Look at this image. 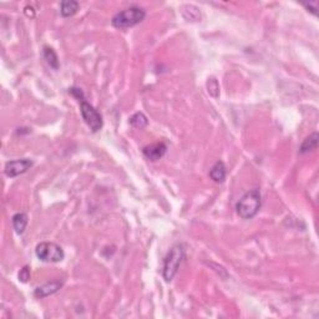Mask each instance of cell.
<instances>
[{
	"mask_svg": "<svg viewBox=\"0 0 319 319\" xmlns=\"http://www.w3.org/2000/svg\"><path fill=\"white\" fill-rule=\"evenodd\" d=\"M146 18V10L141 6L132 5L130 8L117 11L111 19V24L116 29H129L142 23Z\"/></svg>",
	"mask_w": 319,
	"mask_h": 319,
	"instance_id": "3957f363",
	"label": "cell"
},
{
	"mask_svg": "<svg viewBox=\"0 0 319 319\" xmlns=\"http://www.w3.org/2000/svg\"><path fill=\"white\" fill-rule=\"evenodd\" d=\"M207 87H209V93L211 94L213 98H217L219 94V86L218 84H217V80L216 79H210L209 82H207Z\"/></svg>",
	"mask_w": 319,
	"mask_h": 319,
	"instance_id": "9a60e30c",
	"label": "cell"
},
{
	"mask_svg": "<svg viewBox=\"0 0 319 319\" xmlns=\"http://www.w3.org/2000/svg\"><path fill=\"white\" fill-rule=\"evenodd\" d=\"M34 165V161L30 160V158H19V160H11V161H8L5 164V167H4V172L8 177L10 178H14V177H18L20 175L25 174L28 170H30Z\"/></svg>",
	"mask_w": 319,
	"mask_h": 319,
	"instance_id": "8992f818",
	"label": "cell"
},
{
	"mask_svg": "<svg viewBox=\"0 0 319 319\" xmlns=\"http://www.w3.org/2000/svg\"><path fill=\"white\" fill-rule=\"evenodd\" d=\"M80 113H81L82 120L85 124L90 127V130L93 132H98L103 129L104 120L103 115L94 107L91 104L87 103L85 98L80 99Z\"/></svg>",
	"mask_w": 319,
	"mask_h": 319,
	"instance_id": "5b68a950",
	"label": "cell"
},
{
	"mask_svg": "<svg viewBox=\"0 0 319 319\" xmlns=\"http://www.w3.org/2000/svg\"><path fill=\"white\" fill-rule=\"evenodd\" d=\"M304 6H306V9L308 11H311L313 15H317L318 14V1H311L309 4H304Z\"/></svg>",
	"mask_w": 319,
	"mask_h": 319,
	"instance_id": "e0dca14e",
	"label": "cell"
},
{
	"mask_svg": "<svg viewBox=\"0 0 319 319\" xmlns=\"http://www.w3.org/2000/svg\"><path fill=\"white\" fill-rule=\"evenodd\" d=\"M262 207V196L258 188L249 190L237 201L236 212L242 219H252Z\"/></svg>",
	"mask_w": 319,
	"mask_h": 319,
	"instance_id": "6da1fadb",
	"label": "cell"
},
{
	"mask_svg": "<svg viewBox=\"0 0 319 319\" xmlns=\"http://www.w3.org/2000/svg\"><path fill=\"white\" fill-rule=\"evenodd\" d=\"M210 177L216 183H223L227 177V169L226 165L222 161H217L210 170Z\"/></svg>",
	"mask_w": 319,
	"mask_h": 319,
	"instance_id": "30bf717a",
	"label": "cell"
},
{
	"mask_svg": "<svg viewBox=\"0 0 319 319\" xmlns=\"http://www.w3.org/2000/svg\"><path fill=\"white\" fill-rule=\"evenodd\" d=\"M80 8V4L75 0H64L60 3V14L64 18H70L75 15Z\"/></svg>",
	"mask_w": 319,
	"mask_h": 319,
	"instance_id": "7c38bea8",
	"label": "cell"
},
{
	"mask_svg": "<svg viewBox=\"0 0 319 319\" xmlns=\"http://www.w3.org/2000/svg\"><path fill=\"white\" fill-rule=\"evenodd\" d=\"M35 254L40 261L46 263H58L65 257L64 249L55 242H40L35 247Z\"/></svg>",
	"mask_w": 319,
	"mask_h": 319,
	"instance_id": "277c9868",
	"label": "cell"
},
{
	"mask_svg": "<svg viewBox=\"0 0 319 319\" xmlns=\"http://www.w3.org/2000/svg\"><path fill=\"white\" fill-rule=\"evenodd\" d=\"M318 140L319 135L318 132H313L312 135H309L308 138H306V140H303V142L299 146V153L304 155V153L312 152V151L317 150L318 147Z\"/></svg>",
	"mask_w": 319,
	"mask_h": 319,
	"instance_id": "8fae6325",
	"label": "cell"
},
{
	"mask_svg": "<svg viewBox=\"0 0 319 319\" xmlns=\"http://www.w3.org/2000/svg\"><path fill=\"white\" fill-rule=\"evenodd\" d=\"M11 222H13V228L16 235H23L29 223V217L25 212H18L11 217Z\"/></svg>",
	"mask_w": 319,
	"mask_h": 319,
	"instance_id": "9c48e42d",
	"label": "cell"
},
{
	"mask_svg": "<svg viewBox=\"0 0 319 319\" xmlns=\"http://www.w3.org/2000/svg\"><path fill=\"white\" fill-rule=\"evenodd\" d=\"M129 122L132 127H135V129L142 130L148 125V119L146 117V115L143 112H136L130 117Z\"/></svg>",
	"mask_w": 319,
	"mask_h": 319,
	"instance_id": "5bb4252c",
	"label": "cell"
},
{
	"mask_svg": "<svg viewBox=\"0 0 319 319\" xmlns=\"http://www.w3.org/2000/svg\"><path fill=\"white\" fill-rule=\"evenodd\" d=\"M42 56H44L45 61L48 64L50 68H53L54 70H58L60 68V63H59V58L56 55L55 50L53 48H49V46H44V50H42Z\"/></svg>",
	"mask_w": 319,
	"mask_h": 319,
	"instance_id": "4fadbf2b",
	"label": "cell"
},
{
	"mask_svg": "<svg viewBox=\"0 0 319 319\" xmlns=\"http://www.w3.org/2000/svg\"><path fill=\"white\" fill-rule=\"evenodd\" d=\"M167 152V145L165 142H153L142 148V153L147 160L155 162L161 160Z\"/></svg>",
	"mask_w": 319,
	"mask_h": 319,
	"instance_id": "52a82bcc",
	"label": "cell"
},
{
	"mask_svg": "<svg viewBox=\"0 0 319 319\" xmlns=\"http://www.w3.org/2000/svg\"><path fill=\"white\" fill-rule=\"evenodd\" d=\"M185 258L186 249L182 243H176L170 248L166 257L164 258V267H162V277L166 282H171L176 277L177 272Z\"/></svg>",
	"mask_w": 319,
	"mask_h": 319,
	"instance_id": "7a4b0ae2",
	"label": "cell"
},
{
	"mask_svg": "<svg viewBox=\"0 0 319 319\" xmlns=\"http://www.w3.org/2000/svg\"><path fill=\"white\" fill-rule=\"evenodd\" d=\"M29 280H30V269L29 267L25 266L24 268L20 269V272H19V281H21L23 283H27Z\"/></svg>",
	"mask_w": 319,
	"mask_h": 319,
	"instance_id": "2e32d148",
	"label": "cell"
},
{
	"mask_svg": "<svg viewBox=\"0 0 319 319\" xmlns=\"http://www.w3.org/2000/svg\"><path fill=\"white\" fill-rule=\"evenodd\" d=\"M63 284V281H51V282H46L45 284L40 285V287H37L36 289L34 290V295L39 299L46 298V297L55 294L59 289H61Z\"/></svg>",
	"mask_w": 319,
	"mask_h": 319,
	"instance_id": "ba28073f",
	"label": "cell"
}]
</instances>
